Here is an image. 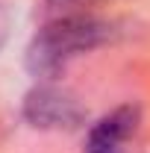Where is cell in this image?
I'll list each match as a JSON object with an SVG mask.
<instances>
[{"instance_id": "6da1fadb", "label": "cell", "mask_w": 150, "mask_h": 153, "mask_svg": "<svg viewBox=\"0 0 150 153\" xmlns=\"http://www.w3.org/2000/svg\"><path fill=\"white\" fill-rule=\"evenodd\" d=\"M115 36L118 27L106 18L88 12L56 15L33 36L27 47V71L38 82H53L56 76H62L71 59L115 41Z\"/></svg>"}, {"instance_id": "7a4b0ae2", "label": "cell", "mask_w": 150, "mask_h": 153, "mask_svg": "<svg viewBox=\"0 0 150 153\" xmlns=\"http://www.w3.org/2000/svg\"><path fill=\"white\" fill-rule=\"evenodd\" d=\"M21 115H24V121L30 127H36V130H56V133L59 130H65V133L79 130L85 124V118H88L82 100L74 91L56 85V82H36L24 94Z\"/></svg>"}, {"instance_id": "3957f363", "label": "cell", "mask_w": 150, "mask_h": 153, "mask_svg": "<svg viewBox=\"0 0 150 153\" xmlns=\"http://www.w3.org/2000/svg\"><path fill=\"white\" fill-rule=\"evenodd\" d=\"M141 109L135 103H124L115 112L103 115L97 124L88 127L85 135V153H127V141L138 133Z\"/></svg>"}, {"instance_id": "277c9868", "label": "cell", "mask_w": 150, "mask_h": 153, "mask_svg": "<svg viewBox=\"0 0 150 153\" xmlns=\"http://www.w3.org/2000/svg\"><path fill=\"white\" fill-rule=\"evenodd\" d=\"M82 3H88V0H47L50 9H59V15H74L76 6H82Z\"/></svg>"}, {"instance_id": "5b68a950", "label": "cell", "mask_w": 150, "mask_h": 153, "mask_svg": "<svg viewBox=\"0 0 150 153\" xmlns=\"http://www.w3.org/2000/svg\"><path fill=\"white\" fill-rule=\"evenodd\" d=\"M6 30H9V18H6V12H3V6H0V44L6 41Z\"/></svg>"}]
</instances>
